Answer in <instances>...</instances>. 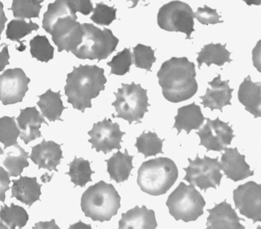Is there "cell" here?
Segmentation results:
<instances>
[{
    "instance_id": "cell-22",
    "label": "cell",
    "mask_w": 261,
    "mask_h": 229,
    "mask_svg": "<svg viewBox=\"0 0 261 229\" xmlns=\"http://www.w3.org/2000/svg\"><path fill=\"white\" fill-rule=\"evenodd\" d=\"M175 120L173 128L177 129L178 135L182 130H185L187 134H189L193 130H200L205 118L201 107L193 102L190 105L179 107Z\"/></svg>"
},
{
    "instance_id": "cell-12",
    "label": "cell",
    "mask_w": 261,
    "mask_h": 229,
    "mask_svg": "<svg viewBox=\"0 0 261 229\" xmlns=\"http://www.w3.org/2000/svg\"><path fill=\"white\" fill-rule=\"evenodd\" d=\"M207 122L202 129L196 132L200 138L199 146H204L207 152L210 151L222 152L231 145L232 140L235 137L233 130L229 123L220 121L219 117L215 120L205 119Z\"/></svg>"
},
{
    "instance_id": "cell-31",
    "label": "cell",
    "mask_w": 261,
    "mask_h": 229,
    "mask_svg": "<svg viewBox=\"0 0 261 229\" xmlns=\"http://www.w3.org/2000/svg\"><path fill=\"white\" fill-rule=\"evenodd\" d=\"M42 3L43 0H13L12 7L9 10L12 11L13 16L20 20L40 18Z\"/></svg>"
},
{
    "instance_id": "cell-42",
    "label": "cell",
    "mask_w": 261,
    "mask_h": 229,
    "mask_svg": "<svg viewBox=\"0 0 261 229\" xmlns=\"http://www.w3.org/2000/svg\"><path fill=\"white\" fill-rule=\"evenodd\" d=\"M33 228H60L59 226L56 224L55 219H52L51 222H39L37 223Z\"/></svg>"
},
{
    "instance_id": "cell-2",
    "label": "cell",
    "mask_w": 261,
    "mask_h": 229,
    "mask_svg": "<svg viewBox=\"0 0 261 229\" xmlns=\"http://www.w3.org/2000/svg\"><path fill=\"white\" fill-rule=\"evenodd\" d=\"M104 72V69L96 65L73 67L72 72L67 74L64 88L67 102L73 109L84 113L87 108L92 107V100L105 90L108 80Z\"/></svg>"
},
{
    "instance_id": "cell-21",
    "label": "cell",
    "mask_w": 261,
    "mask_h": 229,
    "mask_svg": "<svg viewBox=\"0 0 261 229\" xmlns=\"http://www.w3.org/2000/svg\"><path fill=\"white\" fill-rule=\"evenodd\" d=\"M13 183L11 186V198H16L17 200L24 204L29 207H32L35 202L40 201L42 195V184H38L37 178L21 176L17 180L11 181Z\"/></svg>"
},
{
    "instance_id": "cell-35",
    "label": "cell",
    "mask_w": 261,
    "mask_h": 229,
    "mask_svg": "<svg viewBox=\"0 0 261 229\" xmlns=\"http://www.w3.org/2000/svg\"><path fill=\"white\" fill-rule=\"evenodd\" d=\"M154 50L149 46L138 44L133 48V57L134 64L137 68L145 69L146 72H151L153 63L156 62L154 56Z\"/></svg>"
},
{
    "instance_id": "cell-33",
    "label": "cell",
    "mask_w": 261,
    "mask_h": 229,
    "mask_svg": "<svg viewBox=\"0 0 261 229\" xmlns=\"http://www.w3.org/2000/svg\"><path fill=\"white\" fill-rule=\"evenodd\" d=\"M32 56L42 63H48L54 59V48L46 36L37 35L30 41Z\"/></svg>"
},
{
    "instance_id": "cell-7",
    "label": "cell",
    "mask_w": 261,
    "mask_h": 229,
    "mask_svg": "<svg viewBox=\"0 0 261 229\" xmlns=\"http://www.w3.org/2000/svg\"><path fill=\"white\" fill-rule=\"evenodd\" d=\"M83 42L73 54L81 60H97L98 62L108 59L116 51L119 40L114 36L109 28L100 30L94 24L84 23Z\"/></svg>"
},
{
    "instance_id": "cell-28",
    "label": "cell",
    "mask_w": 261,
    "mask_h": 229,
    "mask_svg": "<svg viewBox=\"0 0 261 229\" xmlns=\"http://www.w3.org/2000/svg\"><path fill=\"white\" fill-rule=\"evenodd\" d=\"M69 171L65 173L71 178V182L74 184V188L76 186L85 187L88 182H92V174L95 173V171H92L91 169L90 162L83 158L74 157L72 162L69 163Z\"/></svg>"
},
{
    "instance_id": "cell-10",
    "label": "cell",
    "mask_w": 261,
    "mask_h": 229,
    "mask_svg": "<svg viewBox=\"0 0 261 229\" xmlns=\"http://www.w3.org/2000/svg\"><path fill=\"white\" fill-rule=\"evenodd\" d=\"M218 159V157L212 159L206 155L201 159L198 155L195 160L189 158V166L183 168L186 172L183 180L187 181L189 184L198 186L204 192L210 188L216 189L223 177L220 173L221 168Z\"/></svg>"
},
{
    "instance_id": "cell-37",
    "label": "cell",
    "mask_w": 261,
    "mask_h": 229,
    "mask_svg": "<svg viewBox=\"0 0 261 229\" xmlns=\"http://www.w3.org/2000/svg\"><path fill=\"white\" fill-rule=\"evenodd\" d=\"M117 9L103 3L96 4L90 20L100 26H109L115 21Z\"/></svg>"
},
{
    "instance_id": "cell-13",
    "label": "cell",
    "mask_w": 261,
    "mask_h": 229,
    "mask_svg": "<svg viewBox=\"0 0 261 229\" xmlns=\"http://www.w3.org/2000/svg\"><path fill=\"white\" fill-rule=\"evenodd\" d=\"M31 82L20 68L8 69L0 76V100L4 105L21 103Z\"/></svg>"
},
{
    "instance_id": "cell-34",
    "label": "cell",
    "mask_w": 261,
    "mask_h": 229,
    "mask_svg": "<svg viewBox=\"0 0 261 229\" xmlns=\"http://www.w3.org/2000/svg\"><path fill=\"white\" fill-rule=\"evenodd\" d=\"M15 148L20 151L19 155L13 156L11 155V153H7V157L3 161V164L11 177L17 178L22 174L24 168L30 166L28 159L30 157V153L25 151L20 146L17 145Z\"/></svg>"
},
{
    "instance_id": "cell-43",
    "label": "cell",
    "mask_w": 261,
    "mask_h": 229,
    "mask_svg": "<svg viewBox=\"0 0 261 229\" xmlns=\"http://www.w3.org/2000/svg\"><path fill=\"white\" fill-rule=\"evenodd\" d=\"M1 5V34L3 32L4 28H5V25L6 22L7 21V17H5V12L3 11V3H0Z\"/></svg>"
},
{
    "instance_id": "cell-5",
    "label": "cell",
    "mask_w": 261,
    "mask_h": 229,
    "mask_svg": "<svg viewBox=\"0 0 261 229\" xmlns=\"http://www.w3.org/2000/svg\"><path fill=\"white\" fill-rule=\"evenodd\" d=\"M166 205L176 221L189 222L204 214L206 202L195 186L181 182L169 196Z\"/></svg>"
},
{
    "instance_id": "cell-11",
    "label": "cell",
    "mask_w": 261,
    "mask_h": 229,
    "mask_svg": "<svg viewBox=\"0 0 261 229\" xmlns=\"http://www.w3.org/2000/svg\"><path fill=\"white\" fill-rule=\"evenodd\" d=\"M88 134L91 137L88 142L92 144V149L94 148L97 153L102 152L107 155L113 150L121 149V143L123 142L122 137L125 132H121L117 123H113L111 119L106 118L94 123Z\"/></svg>"
},
{
    "instance_id": "cell-18",
    "label": "cell",
    "mask_w": 261,
    "mask_h": 229,
    "mask_svg": "<svg viewBox=\"0 0 261 229\" xmlns=\"http://www.w3.org/2000/svg\"><path fill=\"white\" fill-rule=\"evenodd\" d=\"M229 80L222 81L221 76L214 78L212 81L208 82L212 88H207L205 95L200 96L202 100V104L204 108L208 107L212 111L218 109L222 112V109L226 105H231L232 92L233 89L230 88Z\"/></svg>"
},
{
    "instance_id": "cell-25",
    "label": "cell",
    "mask_w": 261,
    "mask_h": 229,
    "mask_svg": "<svg viewBox=\"0 0 261 229\" xmlns=\"http://www.w3.org/2000/svg\"><path fill=\"white\" fill-rule=\"evenodd\" d=\"M61 96V91L54 92L51 89L42 95L38 96L40 100L37 102V105L40 107L42 116L46 117L50 122L63 121L61 117L64 109L67 107L64 106Z\"/></svg>"
},
{
    "instance_id": "cell-17",
    "label": "cell",
    "mask_w": 261,
    "mask_h": 229,
    "mask_svg": "<svg viewBox=\"0 0 261 229\" xmlns=\"http://www.w3.org/2000/svg\"><path fill=\"white\" fill-rule=\"evenodd\" d=\"M210 213L206 222L208 229H244L241 221L245 222L244 219L238 216L237 212L231 205L225 200L220 204H216L215 207L208 209Z\"/></svg>"
},
{
    "instance_id": "cell-23",
    "label": "cell",
    "mask_w": 261,
    "mask_h": 229,
    "mask_svg": "<svg viewBox=\"0 0 261 229\" xmlns=\"http://www.w3.org/2000/svg\"><path fill=\"white\" fill-rule=\"evenodd\" d=\"M260 84V82H253L249 75L240 85L238 92L240 103L254 118L261 117Z\"/></svg>"
},
{
    "instance_id": "cell-20",
    "label": "cell",
    "mask_w": 261,
    "mask_h": 229,
    "mask_svg": "<svg viewBox=\"0 0 261 229\" xmlns=\"http://www.w3.org/2000/svg\"><path fill=\"white\" fill-rule=\"evenodd\" d=\"M158 227L155 213L153 210L147 209L146 206L134 209L121 214L119 222V229H153Z\"/></svg>"
},
{
    "instance_id": "cell-16",
    "label": "cell",
    "mask_w": 261,
    "mask_h": 229,
    "mask_svg": "<svg viewBox=\"0 0 261 229\" xmlns=\"http://www.w3.org/2000/svg\"><path fill=\"white\" fill-rule=\"evenodd\" d=\"M224 151L220 164L227 178L237 182L254 175L245 161V156L240 154L237 148H226Z\"/></svg>"
},
{
    "instance_id": "cell-15",
    "label": "cell",
    "mask_w": 261,
    "mask_h": 229,
    "mask_svg": "<svg viewBox=\"0 0 261 229\" xmlns=\"http://www.w3.org/2000/svg\"><path fill=\"white\" fill-rule=\"evenodd\" d=\"M62 145L53 140L46 141L43 138L41 143L32 148L30 159L35 164L38 165L39 170L43 168L50 172L54 170L58 173L57 166L61 164V160L64 158L61 148Z\"/></svg>"
},
{
    "instance_id": "cell-29",
    "label": "cell",
    "mask_w": 261,
    "mask_h": 229,
    "mask_svg": "<svg viewBox=\"0 0 261 229\" xmlns=\"http://www.w3.org/2000/svg\"><path fill=\"white\" fill-rule=\"evenodd\" d=\"M165 139H161L155 132L144 131L139 137H137L135 147L139 153H142L145 158L156 156L158 154H164L162 151Z\"/></svg>"
},
{
    "instance_id": "cell-27",
    "label": "cell",
    "mask_w": 261,
    "mask_h": 229,
    "mask_svg": "<svg viewBox=\"0 0 261 229\" xmlns=\"http://www.w3.org/2000/svg\"><path fill=\"white\" fill-rule=\"evenodd\" d=\"M29 220V215L26 210L20 206L11 203L10 207L6 204L1 206L0 210V228L1 229H15L16 227L22 228Z\"/></svg>"
},
{
    "instance_id": "cell-38",
    "label": "cell",
    "mask_w": 261,
    "mask_h": 229,
    "mask_svg": "<svg viewBox=\"0 0 261 229\" xmlns=\"http://www.w3.org/2000/svg\"><path fill=\"white\" fill-rule=\"evenodd\" d=\"M221 17V15L217 13L216 9H211L206 5H204L203 8H198L196 12L194 13V18L204 25L223 23V20H220Z\"/></svg>"
},
{
    "instance_id": "cell-32",
    "label": "cell",
    "mask_w": 261,
    "mask_h": 229,
    "mask_svg": "<svg viewBox=\"0 0 261 229\" xmlns=\"http://www.w3.org/2000/svg\"><path fill=\"white\" fill-rule=\"evenodd\" d=\"M21 131L15 121V117H3L0 119V141L4 144V149L18 145L17 138Z\"/></svg>"
},
{
    "instance_id": "cell-36",
    "label": "cell",
    "mask_w": 261,
    "mask_h": 229,
    "mask_svg": "<svg viewBox=\"0 0 261 229\" xmlns=\"http://www.w3.org/2000/svg\"><path fill=\"white\" fill-rule=\"evenodd\" d=\"M133 53L130 49L125 48L122 51L119 52L115 55L111 61L107 63L108 66L111 67L110 75L124 76L129 72L131 65H133Z\"/></svg>"
},
{
    "instance_id": "cell-8",
    "label": "cell",
    "mask_w": 261,
    "mask_h": 229,
    "mask_svg": "<svg viewBox=\"0 0 261 229\" xmlns=\"http://www.w3.org/2000/svg\"><path fill=\"white\" fill-rule=\"evenodd\" d=\"M147 90L144 89L140 84H121V88L118 89L116 101L112 103L115 107L117 115L113 118H120L128 121L129 124L133 122L142 123L144 114L148 112V97Z\"/></svg>"
},
{
    "instance_id": "cell-6",
    "label": "cell",
    "mask_w": 261,
    "mask_h": 229,
    "mask_svg": "<svg viewBox=\"0 0 261 229\" xmlns=\"http://www.w3.org/2000/svg\"><path fill=\"white\" fill-rule=\"evenodd\" d=\"M77 19L76 11L71 1L57 0L48 5L47 11L44 13L42 28L51 35L58 47L80 24Z\"/></svg>"
},
{
    "instance_id": "cell-30",
    "label": "cell",
    "mask_w": 261,
    "mask_h": 229,
    "mask_svg": "<svg viewBox=\"0 0 261 229\" xmlns=\"http://www.w3.org/2000/svg\"><path fill=\"white\" fill-rule=\"evenodd\" d=\"M39 25L36 23L30 21L27 22L24 20H13L7 25V30L6 31V36L7 39L13 42H17L22 45L21 51L26 49L24 45V42H21V39L32 34L34 31L39 30Z\"/></svg>"
},
{
    "instance_id": "cell-26",
    "label": "cell",
    "mask_w": 261,
    "mask_h": 229,
    "mask_svg": "<svg viewBox=\"0 0 261 229\" xmlns=\"http://www.w3.org/2000/svg\"><path fill=\"white\" fill-rule=\"evenodd\" d=\"M225 45L220 43H210L204 45L198 52L197 61L198 63V68L200 69L203 63L210 67L211 65L214 64L218 67H222L226 63H231L233 60L230 59L231 53L226 49Z\"/></svg>"
},
{
    "instance_id": "cell-24",
    "label": "cell",
    "mask_w": 261,
    "mask_h": 229,
    "mask_svg": "<svg viewBox=\"0 0 261 229\" xmlns=\"http://www.w3.org/2000/svg\"><path fill=\"white\" fill-rule=\"evenodd\" d=\"M134 156L129 155L126 149L123 153L120 151L114 153L109 159H106L107 163V172L110 180H115L117 184H121L128 180L131 170L134 168L133 159Z\"/></svg>"
},
{
    "instance_id": "cell-41",
    "label": "cell",
    "mask_w": 261,
    "mask_h": 229,
    "mask_svg": "<svg viewBox=\"0 0 261 229\" xmlns=\"http://www.w3.org/2000/svg\"><path fill=\"white\" fill-rule=\"evenodd\" d=\"M9 58L10 55L9 54V49H8V45L4 44V47L2 48L1 51V72L5 68L7 65H9Z\"/></svg>"
},
{
    "instance_id": "cell-9",
    "label": "cell",
    "mask_w": 261,
    "mask_h": 229,
    "mask_svg": "<svg viewBox=\"0 0 261 229\" xmlns=\"http://www.w3.org/2000/svg\"><path fill=\"white\" fill-rule=\"evenodd\" d=\"M158 24L166 32H181L186 39H191L195 32L194 13L188 4L181 1H172L160 8L158 15Z\"/></svg>"
},
{
    "instance_id": "cell-14",
    "label": "cell",
    "mask_w": 261,
    "mask_h": 229,
    "mask_svg": "<svg viewBox=\"0 0 261 229\" xmlns=\"http://www.w3.org/2000/svg\"><path fill=\"white\" fill-rule=\"evenodd\" d=\"M236 209L253 223L261 222V185L253 181L240 185L233 192Z\"/></svg>"
},
{
    "instance_id": "cell-40",
    "label": "cell",
    "mask_w": 261,
    "mask_h": 229,
    "mask_svg": "<svg viewBox=\"0 0 261 229\" xmlns=\"http://www.w3.org/2000/svg\"><path fill=\"white\" fill-rule=\"evenodd\" d=\"M0 184H1V186H0V189H1V202L5 203V192L10 189V187H9V184H10L11 180L9 179V177H11L10 174H9V172L6 171L5 169L1 167L0 168Z\"/></svg>"
},
{
    "instance_id": "cell-1",
    "label": "cell",
    "mask_w": 261,
    "mask_h": 229,
    "mask_svg": "<svg viewBox=\"0 0 261 229\" xmlns=\"http://www.w3.org/2000/svg\"><path fill=\"white\" fill-rule=\"evenodd\" d=\"M194 63L186 57H173L164 62L158 72L164 98L177 103L191 99L198 90Z\"/></svg>"
},
{
    "instance_id": "cell-19",
    "label": "cell",
    "mask_w": 261,
    "mask_h": 229,
    "mask_svg": "<svg viewBox=\"0 0 261 229\" xmlns=\"http://www.w3.org/2000/svg\"><path fill=\"white\" fill-rule=\"evenodd\" d=\"M16 121L21 131L20 138L26 145L36 138L42 137L40 129L42 123L49 126L36 107L21 109Z\"/></svg>"
},
{
    "instance_id": "cell-3",
    "label": "cell",
    "mask_w": 261,
    "mask_h": 229,
    "mask_svg": "<svg viewBox=\"0 0 261 229\" xmlns=\"http://www.w3.org/2000/svg\"><path fill=\"white\" fill-rule=\"evenodd\" d=\"M81 207L94 222H108L121 208V197L113 184L101 180L83 192Z\"/></svg>"
},
{
    "instance_id": "cell-39",
    "label": "cell",
    "mask_w": 261,
    "mask_h": 229,
    "mask_svg": "<svg viewBox=\"0 0 261 229\" xmlns=\"http://www.w3.org/2000/svg\"><path fill=\"white\" fill-rule=\"evenodd\" d=\"M71 5L76 12L82 13L84 15H90L92 11H94V7L92 2L90 0L86 1H80V0H71Z\"/></svg>"
},
{
    "instance_id": "cell-4",
    "label": "cell",
    "mask_w": 261,
    "mask_h": 229,
    "mask_svg": "<svg viewBox=\"0 0 261 229\" xmlns=\"http://www.w3.org/2000/svg\"><path fill=\"white\" fill-rule=\"evenodd\" d=\"M178 178V169L172 159L155 158L144 161L139 167L137 184L148 195H164Z\"/></svg>"
}]
</instances>
